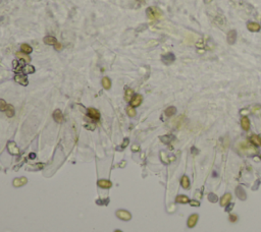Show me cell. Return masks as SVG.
<instances>
[{
    "label": "cell",
    "mask_w": 261,
    "mask_h": 232,
    "mask_svg": "<svg viewBox=\"0 0 261 232\" xmlns=\"http://www.w3.org/2000/svg\"><path fill=\"white\" fill-rule=\"evenodd\" d=\"M238 149H239V151L242 153V154L251 155V154H254V153H256V149H255L252 145L247 143V142H242V143H240L239 146H238Z\"/></svg>",
    "instance_id": "cell-1"
},
{
    "label": "cell",
    "mask_w": 261,
    "mask_h": 232,
    "mask_svg": "<svg viewBox=\"0 0 261 232\" xmlns=\"http://www.w3.org/2000/svg\"><path fill=\"white\" fill-rule=\"evenodd\" d=\"M146 14L150 19H158L162 15V12L156 7H148L146 10Z\"/></svg>",
    "instance_id": "cell-2"
},
{
    "label": "cell",
    "mask_w": 261,
    "mask_h": 232,
    "mask_svg": "<svg viewBox=\"0 0 261 232\" xmlns=\"http://www.w3.org/2000/svg\"><path fill=\"white\" fill-rule=\"evenodd\" d=\"M198 219H199V215L198 214H192L190 217L188 218V221H187V226L189 228H193L196 226L198 222Z\"/></svg>",
    "instance_id": "cell-3"
},
{
    "label": "cell",
    "mask_w": 261,
    "mask_h": 232,
    "mask_svg": "<svg viewBox=\"0 0 261 232\" xmlns=\"http://www.w3.org/2000/svg\"><path fill=\"white\" fill-rule=\"evenodd\" d=\"M116 216L124 221H129V220H131V218H132V215H131L128 211H125V210L116 211Z\"/></svg>",
    "instance_id": "cell-4"
},
{
    "label": "cell",
    "mask_w": 261,
    "mask_h": 232,
    "mask_svg": "<svg viewBox=\"0 0 261 232\" xmlns=\"http://www.w3.org/2000/svg\"><path fill=\"white\" fill-rule=\"evenodd\" d=\"M15 80L17 82H19V84H20V85H22V86H27L28 82H29V80H28L26 74L22 73V72L17 73V74L15 76Z\"/></svg>",
    "instance_id": "cell-5"
},
{
    "label": "cell",
    "mask_w": 261,
    "mask_h": 232,
    "mask_svg": "<svg viewBox=\"0 0 261 232\" xmlns=\"http://www.w3.org/2000/svg\"><path fill=\"white\" fill-rule=\"evenodd\" d=\"M161 60H162V62H163L164 64L169 65V64H171L173 61L176 60V56L173 55L172 53H167V54H165V55L162 56Z\"/></svg>",
    "instance_id": "cell-6"
},
{
    "label": "cell",
    "mask_w": 261,
    "mask_h": 232,
    "mask_svg": "<svg viewBox=\"0 0 261 232\" xmlns=\"http://www.w3.org/2000/svg\"><path fill=\"white\" fill-rule=\"evenodd\" d=\"M231 200H232V194L229 192L225 193L220 198V206L221 207H227L229 204V202H231Z\"/></svg>",
    "instance_id": "cell-7"
},
{
    "label": "cell",
    "mask_w": 261,
    "mask_h": 232,
    "mask_svg": "<svg viewBox=\"0 0 261 232\" xmlns=\"http://www.w3.org/2000/svg\"><path fill=\"white\" fill-rule=\"evenodd\" d=\"M236 40H237V32L235 30L229 31V34H227V43L229 45H233V44L236 43Z\"/></svg>",
    "instance_id": "cell-8"
},
{
    "label": "cell",
    "mask_w": 261,
    "mask_h": 232,
    "mask_svg": "<svg viewBox=\"0 0 261 232\" xmlns=\"http://www.w3.org/2000/svg\"><path fill=\"white\" fill-rule=\"evenodd\" d=\"M142 100H143V98H142L141 95H139V94L134 95L132 101H131V106H132V107L140 106V105H141V103H142Z\"/></svg>",
    "instance_id": "cell-9"
},
{
    "label": "cell",
    "mask_w": 261,
    "mask_h": 232,
    "mask_svg": "<svg viewBox=\"0 0 261 232\" xmlns=\"http://www.w3.org/2000/svg\"><path fill=\"white\" fill-rule=\"evenodd\" d=\"M88 114H89V116H90L91 118L95 119V120H98V119L100 118V113H99V111L96 110V109H94V108H89L88 109Z\"/></svg>",
    "instance_id": "cell-10"
},
{
    "label": "cell",
    "mask_w": 261,
    "mask_h": 232,
    "mask_svg": "<svg viewBox=\"0 0 261 232\" xmlns=\"http://www.w3.org/2000/svg\"><path fill=\"white\" fill-rule=\"evenodd\" d=\"M53 119L56 121V122H58V123H60V122L63 121V115H62V112H61L59 109H56V110L53 112Z\"/></svg>",
    "instance_id": "cell-11"
},
{
    "label": "cell",
    "mask_w": 261,
    "mask_h": 232,
    "mask_svg": "<svg viewBox=\"0 0 261 232\" xmlns=\"http://www.w3.org/2000/svg\"><path fill=\"white\" fill-rule=\"evenodd\" d=\"M247 29L250 32H259L261 29V26L257 22H249L247 24Z\"/></svg>",
    "instance_id": "cell-12"
},
{
    "label": "cell",
    "mask_w": 261,
    "mask_h": 232,
    "mask_svg": "<svg viewBox=\"0 0 261 232\" xmlns=\"http://www.w3.org/2000/svg\"><path fill=\"white\" fill-rule=\"evenodd\" d=\"M236 193H237V196L241 201H245L246 200V192L244 191L242 186H238L237 188H236Z\"/></svg>",
    "instance_id": "cell-13"
},
{
    "label": "cell",
    "mask_w": 261,
    "mask_h": 232,
    "mask_svg": "<svg viewBox=\"0 0 261 232\" xmlns=\"http://www.w3.org/2000/svg\"><path fill=\"white\" fill-rule=\"evenodd\" d=\"M44 43L47 44V45H51V46H55L57 44V40L55 37H52V36H47L44 38Z\"/></svg>",
    "instance_id": "cell-14"
},
{
    "label": "cell",
    "mask_w": 261,
    "mask_h": 232,
    "mask_svg": "<svg viewBox=\"0 0 261 232\" xmlns=\"http://www.w3.org/2000/svg\"><path fill=\"white\" fill-rule=\"evenodd\" d=\"M241 126L242 128L244 129V130H249L250 129V120L248 117H246V116H244L243 118H242L241 120Z\"/></svg>",
    "instance_id": "cell-15"
},
{
    "label": "cell",
    "mask_w": 261,
    "mask_h": 232,
    "mask_svg": "<svg viewBox=\"0 0 261 232\" xmlns=\"http://www.w3.org/2000/svg\"><path fill=\"white\" fill-rule=\"evenodd\" d=\"M7 148H8V150H9V152L11 153V154H13V155H17L19 153H20V151H19V148L17 147L15 143H13V142H10V143H8Z\"/></svg>",
    "instance_id": "cell-16"
},
{
    "label": "cell",
    "mask_w": 261,
    "mask_h": 232,
    "mask_svg": "<svg viewBox=\"0 0 261 232\" xmlns=\"http://www.w3.org/2000/svg\"><path fill=\"white\" fill-rule=\"evenodd\" d=\"M98 185L100 186V187H102V188H109V187H111L112 183H111L109 180H106V179H101V180H99V181H98Z\"/></svg>",
    "instance_id": "cell-17"
},
{
    "label": "cell",
    "mask_w": 261,
    "mask_h": 232,
    "mask_svg": "<svg viewBox=\"0 0 261 232\" xmlns=\"http://www.w3.org/2000/svg\"><path fill=\"white\" fill-rule=\"evenodd\" d=\"M176 202L180 204H187V203H190V198H189V196H187L180 194V196H178L176 198Z\"/></svg>",
    "instance_id": "cell-18"
},
{
    "label": "cell",
    "mask_w": 261,
    "mask_h": 232,
    "mask_svg": "<svg viewBox=\"0 0 261 232\" xmlns=\"http://www.w3.org/2000/svg\"><path fill=\"white\" fill-rule=\"evenodd\" d=\"M164 113H165V115L167 116V117H171V116L174 115V114L176 113V108L174 106H169L165 109Z\"/></svg>",
    "instance_id": "cell-19"
},
{
    "label": "cell",
    "mask_w": 261,
    "mask_h": 232,
    "mask_svg": "<svg viewBox=\"0 0 261 232\" xmlns=\"http://www.w3.org/2000/svg\"><path fill=\"white\" fill-rule=\"evenodd\" d=\"M181 184L185 189H187V188L190 187V179H189V177L187 176V175H184V176L182 177Z\"/></svg>",
    "instance_id": "cell-20"
},
{
    "label": "cell",
    "mask_w": 261,
    "mask_h": 232,
    "mask_svg": "<svg viewBox=\"0 0 261 232\" xmlns=\"http://www.w3.org/2000/svg\"><path fill=\"white\" fill-rule=\"evenodd\" d=\"M250 140H251V143L253 144L254 146H257V147L261 146V138L259 136V135L253 134L251 136V138H250Z\"/></svg>",
    "instance_id": "cell-21"
},
{
    "label": "cell",
    "mask_w": 261,
    "mask_h": 232,
    "mask_svg": "<svg viewBox=\"0 0 261 232\" xmlns=\"http://www.w3.org/2000/svg\"><path fill=\"white\" fill-rule=\"evenodd\" d=\"M133 97H134V91H133L132 89H127L126 90V97L125 99L127 102H131L133 99Z\"/></svg>",
    "instance_id": "cell-22"
},
{
    "label": "cell",
    "mask_w": 261,
    "mask_h": 232,
    "mask_svg": "<svg viewBox=\"0 0 261 232\" xmlns=\"http://www.w3.org/2000/svg\"><path fill=\"white\" fill-rule=\"evenodd\" d=\"M20 50H22L24 54H29L32 52L33 49L29 44H22V45H20Z\"/></svg>",
    "instance_id": "cell-23"
},
{
    "label": "cell",
    "mask_w": 261,
    "mask_h": 232,
    "mask_svg": "<svg viewBox=\"0 0 261 232\" xmlns=\"http://www.w3.org/2000/svg\"><path fill=\"white\" fill-rule=\"evenodd\" d=\"M24 183H27V179L24 177H22V178H15L13 180V185L15 186H20V185H24Z\"/></svg>",
    "instance_id": "cell-24"
},
{
    "label": "cell",
    "mask_w": 261,
    "mask_h": 232,
    "mask_svg": "<svg viewBox=\"0 0 261 232\" xmlns=\"http://www.w3.org/2000/svg\"><path fill=\"white\" fill-rule=\"evenodd\" d=\"M102 86H103V88L106 90L110 89V87H111V82H110V80L108 77H103L102 78Z\"/></svg>",
    "instance_id": "cell-25"
},
{
    "label": "cell",
    "mask_w": 261,
    "mask_h": 232,
    "mask_svg": "<svg viewBox=\"0 0 261 232\" xmlns=\"http://www.w3.org/2000/svg\"><path fill=\"white\" fill-rule=\"evenodd\" d=\"M173 138H173L172 135H163V136H160V140L164 144H169Z\"/></svg>",
    "instance_id": "cell-26"
},
{
    "label": "cell",
    "mask_w": 261,
    "mask_h": 232,
    "mask_svg": "<svg viewBox=\"0 0 261 232\" xmlns=\"http://www.w3.org/2000/svg\"><path fill=\"white\" fill-rule=\"evenodd\" d=\"M5 113H6V115H7L8 117H12V116L15 115V108H13V106H12V105H8Z\"/></svg>",
    "instance_id": "cell-27"
},
{
    "label": "cell",
    "mask_w": 261,
    "mask_h": 232,
    "mask_svg": "<svg viewBox=\"0 0 261 232\" xmlns=\"http://www.w3.org/2000/svg\"><path fill=\"white\" fill-rule=\"evenodd\" d=\"M24 73H34L35 72V67L33 65H26L24 66Z\"/></svg>",
    "instance_id": "cell-28"
},
{
    "label": "cell",
    "mask_w": 261,
    "mask_h": 232,
    "mask_svg": "<svg viewBox=\"0 0 261 232\" xmlns=\"http://www.w3.org/2000/svg\"><path fill=\"white\" fill-rule=\"evenodd\" d=\"M208 201L210 202V203H216L217 201H218V196L215 194V193H209L208 194Z\"/></svg>",
    "instance_id": "cell-29"
},
{
    "label": "cell",
    "mask_w": 261,
    "mask_h": 232,
    "mask_svg": "<svg viewBox=\"0 0 261 232\" xmlns=\"http://www.w3.org/2000/svg\"><path fill=\"white\" fill-rule=\"evenodd\" d=\"M127 113H128V115H129L130 117H134V116L136 115V110H135L134 107L129 106L127 108Z\"/></svg>",
    "instance_id": "cell-30"
},
{
    "label": "cell",
    "mask_w": 261,
    "mask_h": 232,
    "mask_svg": "<svg viewBox=\"0 0 261 232\" xmlns=\"http://www.w3.org/2000/svg\"><path fill=\"white\" fill-rule=\"evenodd\" d=\"M8 105L6 104V102L4 101V100L0 99V111H6V109H7Z\"/></svg>",
    "instance_id": "cell-31"
},
{
    "label": "cell",
    "mask_w": 261,
    "mask_h": 232,
    "mask_svg": "<svg viewBox=\"0 0 261 232\" xmlns=\"http://www.w3.org/2000/svg\"><path fill=\"white\" fill-rule=\"evenodd\" d=\"M252 112H253L254 114L261 113V106L260 105H255V106H253V108H252Z\"/></svg>",
    "instance_id": "cell-32"
},
{
    "label": "cell",
    "mask_w": 261,
    "mask_h": 232,
    "mask_svg": "<svg viewBox=\"0 0 261 232\" xmlns=\"http://www.w3.org/2000/svg\"><path fill=\"white\" fill-rule=\"evenodd\" d=\"M17 55L20 56V59H24L26 62H30L31 61V58L29 57V56H27V54H20V53H17Z\"/></svg>",
    "instance_id": "cell-33"
},
{
    "label": "cell",
    "mask_w": 261,
    "mask_h": 232,
    "mask_svg": "<svg viewBox=\"0 0 261 232\" xmlns=\"http://www.w3.org/2000/svg\"><path fill=\"white\" fill-rule=\"evenodd\" d=\"M229 221L232 223H235L238 221V216L237 215H234V214H232V215H229Z\"/></svg>",
    "instance_id": "cell-34"
},
{
    "label": "cell",
    "mask_w": 261,
    "mask_h": 232,
    "mask_svg": "<svg viewBox=\"0 0 261 232\" xmlns=\"http://www.w3.org/2000/svg\"><path fill=\"white\" fill-rule=\"evenodd\" d=\"M190 205L193 207H199L200 206V202L199 201H190Z\"/></svg>",
    "instance_id": "cell-35"
},
{
    "label": "cell",
    "mask_w": 261,
    "mask_h": 232,
    "mask_svg": "<svg viewBox=\"0 0 261 232\" xmlns=\"http://www.w3.org/2000/svg\"><path fill=\"white\" fill-rule=\"evenodd\" d=\"M13 68L15 69H17V67H20V61L19 60H13Z\"/></svg>",
    "instance_id": "cell-36"
},
{
    "label": "cell",
    "mask_w": 261,
    "mask_h": 232,
    "mask_svg": "<svg viewBox=\"0 0 261 232\" xmlns=\"http://www.w3.org/2000/svg\"><path fill=\"white\" fill-rule=\"evenodd\" d=\"M147 29V24H141L138 29L136 30L137 32H141V31H144V30H146Z\"/></svg>",
    "instance_id": "cell-37"
},
{
    "label": "cell",
    "mask_w": 261,
    "mask_h": 232,
    "mask_svg": "<svg viewBox=\"0 0 261 232\" xmlns=\"http://www.w3.org/2000/svg\"><path fill=\"white\" fill-rule=\"evenodd\" d=\"M128 144H129V138H125V140H124V144H122V148L127 147Z\"/></svg>",
    "instance_id": "cell-38"
},
{
    "label": "cell",
    "mask_w": 261,
    "mask_h": 232,
    "mask_svg": "<svg viewBox=\"0 0 261 232\" xmlns=\"http://www.w3.org/2000/svg\"><path fill=\"white\" fill-rule=\"evenodd\" d=\"M55 48H56V50H61V49H62V45L57 43L56 45H55Z\"/></svg>",
    "instance_id": "cell-39"
},
{
    "label": "cell",
    "mask_w": 261,
    "mask_h": 232,
    "mask_svg": "<svg viewBox=\"0 0 261 232\" xmlns=\"http://www.w3.org/2000/svg\"><path fill=\"white\" fill-rule=\"evenodd\" d=\"M132 150L133 151H138V150H139V146H138V145H134V146H133V148H132Z\"/></svg>",
    "instance_id": "cell-40"
},
{
    "label": "cell",
    "mask_w": 261,
    "mask_h": 232,
    "mask_svg": "<svg viewBox=\"0 0 261 232\" xmlns=\"http://www.w3.org/2000/svg\"><path fill=\"white\" fill-rule=\"evenodd\" d=\"M233 207H234V204H232V205L229 206H227V212H229V211H232V209H233Z\"/></svg>",
    "instance_id": "cell-41"
},
{
    "label": "cell",
    "mask_w": 261,
    "mask_h": 232,
    "mask_svg": "<svg viewBox=\"0 0 261 232\" xmlns=\"http://www.w3.org/2000/svg\"><path fill=\"white\" fill-rule=\"evenodd\" d=\"M241 113L242 114H247V113H248V111H247V110H245V111L243 110V111H241Z\"/></svg>",
    "instance_id": "cell-42"
},
{
    "label": "cell",
    "mask_w": 261,
    "mask_h": 232,
    "mask_svg": "<svg viewBox=\"0 0 261 232\" xmlns=\"http://www.w3.org/2000/svg\"><path fill=\"white\" fill-rule=\"evenodd\" d=\"M138 1H140L141 3H144L145 2V0H138Z\"/></svg>",
    "instance_id": "cell-43"
},
{
    "label": "cell",
    "mask_w": 261,
    "mask_h": 232,
    "mask_svg": "<svg viewBox=\"0 0 261 232\" xmlns=\"http://www.w3.org/2000/svg\"><path fill=\"white\" fill-rule=\"evenodd\" d=\"M114 232H122V230H118V229H117V230H115Z\"/></svg>",
    "instance_id": "cell-44"
}]
</instances>
